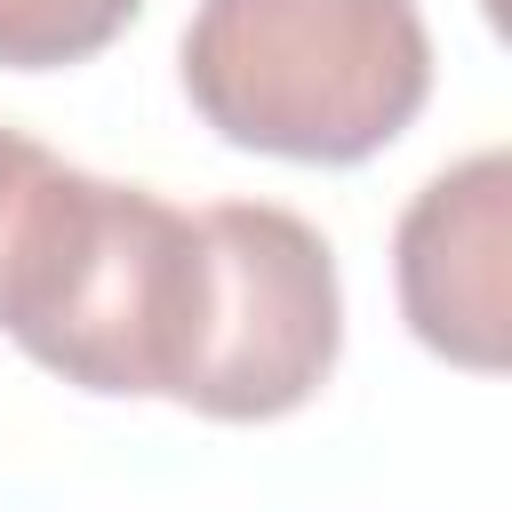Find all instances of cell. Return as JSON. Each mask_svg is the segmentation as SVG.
Returning <instances> with one entry per match:
<instances>
[{"label":"cell","instance_id":"obj_1","mask_svg":"<svg viewBox=\"0 0 512 512\" xmlns=\"http://www.w3.org/2000/svg\"><path fill=\"white\" fill-rule=\"evenodd\" d=\"M0 328L104 400H176L208 336V232L152 184L48 160L0 256Z\"/></svg>","mask_w":512,"mask_h":512},{"label":"cell","instance_id":"obj_2","mask_svg":"<svg viewBox=\"0 0 512 512\" xmlns=\"http://www.w3.org/2000/svg\"><path fill=\"white\" fill-rule=\"evenodd\" d=\"M192 112L264 160H376L432 96L416 0H200L184 24Z\"/></svg>","mask_w":512,"mask_h":512},{"label":"cell","instance_id":"obj_3","mask_svg":"<svg viewBox=\"0 0 512 512\" xmlns=\"http://www.w3.org/2000/svg\"><path fill=\"white\" fill-rule=\"evenodd\" d=\"M208 232V336L184 408L208 424L296 416L344 352L336 248L280 200H216Z\"/></svg>","mask_w":512,"mask_h":512},{"label":"cell","instance_id":"obj_4","mask_svg":"<svg viewBox=\"0 0 512 512\" xmlns=\"http://www.w3.org/2000/svg\"><path fill=\"white\" fill-rule=\"evenodd\" d=\"M400 320L424 352L496 376L512 360V152L480 144L440 168L392 232Z\"/></svg>","mask_w":512,"mask_h":512},{"label":"cell","instance_id":"obj_5","mask_svg":"<svg viewBox=\"0 0 512 512\" xmlns=\"http://www.w3.org/2000/svg\"><path fill=\"white\" fill-rule=\"evenodd\" d=\"M144 0H0V72H64L112 48Z\"/></svg>","mask_w":512,"mask_h":512},{"label":"cell","instance_id":"obj_6","mask_svg":"<svg viewBox=\"0 0 512 512\" xmlns=\"http://www.w3.org/2000/svg\"><path fill=\"white\" fill-rule=\"evenodd\" d=\"M48 160H56L48 144H32V136L0 128V256H8V232H16V216H24V192L40 184V168H48Z\"/></svg>","mask_w":512,"mask_h":512}]
</instances>
